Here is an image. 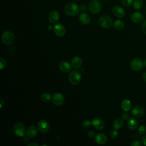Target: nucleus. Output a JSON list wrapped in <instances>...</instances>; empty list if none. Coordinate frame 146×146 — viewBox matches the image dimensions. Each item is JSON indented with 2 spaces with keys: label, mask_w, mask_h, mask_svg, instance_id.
Wrapping results in <instances>:
<instances>
[{
  "label": "nucleus",
  "mask_w": 146,
  "mask_h": 146,
  "mask_svg": "<svg viewBox=\"0 0 146 146\" xmlns=\"http://www.w3.org/2000/svg\"><path fill=\"white\" fill-rule=\"evenodd\" d=\"M0 102H1V103H0V108L1 109L3 107V106L4 105V101L3 100V99L2 98L0 99Z\"/></svg>",
  "instance_id": "obj_39"
},
{
  "label": "nucleus",
  "mask_w": 146,
  "mask_h": 146,
  "mask_svg": "<svg viewBox=\"0 0 146 146\" xmlns=\"http://www.w3.org/2000/svg\"><path fill=\"white\" fill-rule=\"evenodd\" d=\"M141 142L144 145H146V134L144 135L142 138H141Z\"/></svg>",
  "instance_id": "obj_37"
},
{
  "label": "nucleus",
  "mask_w": 146,
  "mask_h": 146,
  "mask_svg": "<svg viewBox=\"0 0 146 146\" xmlns=\"http://www.w3.org/2000/svg\"><path fill=\"white\" fill-rule=\"evenodd\" d=\"M82 64V60L79 56H74L71 60V64L75 68H79L80 67Z\"/></svg>",
  "instance_id": "obj_21"
},
{
  "label": "nucleus",
  "mask_w": 146,
  "mask_h": 146,
  "mask_svg": "<svg viewBox=\"0 0 146 146\" xmlns=\"http://www.w3.org/2000/svg\"><path fill=\"white\" fill-rule=\"evenodd\" d=\"M59 19V14L56 10H53L49 13L48 21L51 23H56Z\"/></svg>",
  "instance_id": "obj_16"
},
{
  "label": "nucleus",
  "mask_w": 146,
  "mask_h": 146,
  "mask_svg": "<svg viewBox=\"0 0 146 146\" xmlns=\"http://www.w3.org/2000/svg\"><path fill=\"white\" fill-rule=\"evenodd\" d=\"M127 124L130 129H135L138 126V122L136 119L131 117L127 120Z\"/></svg>",
  "instance_id": "obj_20"
},
{
  "label": "nucleus",
  "mask_w": 146,
  "mask_h": 146,
  "mask_svg": "<svg viewBox=\"0 0 146 146\" xmlns=\"http://www.w3.org/2000/svg\"><path fill=\"white\" fill-rule=\"evenodd\" d=\"M38 145H39V144H38L36 143H35V142L31 143L28 144V146H38Z\"/></svg>",
  "instance_id": "obj_38"
},
{
  "label": "nucleus",
  "mask_w": 146,
  "mask_h": 146,
  "mask_svg": "<svg viewBox=\"0 0 146 146\" xmlns=\"http://www.w3.org/2000/svg\"><path fill=\"white\" fill-rule=\"evenodd\" d=\"M144 108L140 105H136L134 106L131 111L132 114L136 117H142L144 114Z\"/></svg>",
  "instance_id": "obj_10"
},
{
  "label": "nucleus",
  "mask_w": 146,
  "mask_h": 146,
  "mask_svg": "<svg viewBox=\"0 0 146 146\" xmlns=\"http://www.w3.org/2000/svg\"><path fill=\"white\" fill-rule=\"evenodd\" d=\"M133 0H121L122 5L125 7H129L133 3Z\"/></svg>",
  "instance_id": "obj_27"
},
{
  "label": "nucleus",
  "mask_w": 146,
  "mask_h": 146,
  "mask_svg": "<svg viewBox=\"0 0 146 146\" xmlns=\"http://www.w3.org/2000/svg\"><path fill=\"white\" fill-rule=\"evenodd\" d=\"M51 100L54 105L60 106L64 103V97L62 94L60 93H55L52 96Z\"/></svg>",
  "instance_id": "obj_8"
},
{
  "label": "nucleus",
  "mask_w": 146,
  "mask_h": 146,
  "mask_svg": "<svg viewBox=\"0 0 146 146\" xmlns=\"http://www.w3.org/2000/svg\"><path fill=\"white\" fill-rule=\"evenodd\" d=\"M121 108L125 111H128L131 108V103L129 100L125 99L123 100L121 103Z\"/></svg>",
  "instance_id": "obj_22"
},
{
  "label": "nucleus",
  "mask_w": 146,
  "mask_h": 146,
  "mask_svg": "<svg viewBox=\"0 0 146 146\" xmlns=\"http://www.w3.org/2000/svg\"><path fill=\"white\" fill-rule=\"evenodd\" d=\"M112 13L116 17L118 18H123L125 15V11L124 10L118 6H115L112 9Z\"/></svg>",
  "instance_id": "obj_13"
},
{
  "label": "nucleus",
  "mask_w": 146,
  "mask_h": 146,
  "mask_svg": "<svg viewBox=\"0 0 146 146\" xmlns=\"http://www.w3.org/2000/svg\"><path fill=\"white\" fill-rule=\"evenodd\" d=\"M88 136L92 138V137H94L95 136V132L93 131H90L88 132Z\"/></svg>",
  "instance_id": "obj_34"
},
{
  "label": "nucleus",
  "mask_w": 146,
  "mask_h": 146,
  "mask_svg": "<svg viewBox=\"0 0 146 146\" xmlns=\"http://www.w3.org/2000/svg\"><path fill=\"white\" fill-rule=\"evenodd\" d=\"M143 80L146 82V71L144 73L143 76Z\"/></svg>",
  "instance_id": "obj_40"
},
{
  "label": "nucleus",
  "mask_w": 146,
  "mask_h": 146,
  "mask_svg": "<svg viewBox=\"0 0 146 146\" xmlns=\"http://www.w3.org/2000/svg\"><path fill=\"white\" fill-rule=\"evenodd\" d=\"M123 125V120L120 118H116L113 122V127L114 129H119Z\"/></svg>",
  "instance_id": "obj_23"
},
{
  "label": "nucleus",
  "mask_w": 146,
  "mask_h": 146,
  "mask_svg": "<svg viewBox=\"0 0 146 146\" xmlns=\"http://www.w3.org/2000/svg\"><path fill=\"white\" fill-rule=\"evenodd\" d=\"M94 137L95 142L99 144H104L107 141V136L103 133H99L96 134Z\"/></svg>",
  "instance_id": "obj_15"
},
{
  "label": "nucleus",
  "mask_w": 146,
  "mask_h": 146,
  "mask_svg": "<svg viewBox=\"0 0 146 146\" xmlns=\"http://www.w3.org/2000/svg\"><path fill=\"white\" fill-rule=\"evenodd\" d=\"M49 124L46 120H40L38 123V128L42 133L47 132L49 129Z\"/></svg>",
  "instance_id": "obj_12"
},
{
  "label": "nucleus",
  "mask_w": 146,
  "mask_h": 146,
  "mask_svg": "<svg viewBox=\"0 0 146 146\" xmlns=\"http://www.w3.org/2000/svg\"><path fill=\"white\" fill-rule=\"evenodd\" d=\"M25 127L21 123H17L13 127V132L15 135L18 136H23L25 134Z\"/></svg>",
  "instance_id": "obj_7"
},
{
  "label": "nucleus",
  "mask_w": 146,
  "mask_h": 146,
  "mask_svg": "<svg viewBox=\"0 0 146 146\" xmlns=\"http://www.w3.org/2000/svg\"><path fill=\"white\" fill-rule=\"evenodd\" d=\"M138 132L140 135H144L146 133V127L144 125H140L138 128Z\"/></svg>",
  "instance_id": "obj_28"
},
{
  "label": "nucleus",
  "mask_w": 146,
  "mask_h": 146,
  "mask_svg": "<svg viewBox=\"0 0 146 146\" xmlns=\"http://www.w3.org/2000/svg\"><path fill=\"white\" fill-rule=\"evenodd\" d=\"M87 6L86 5H82L80 6V10H81L82 11H86V10H87Z\"/></svg>",
  "instance_id": "obj_35"
},
{
  "label": "nucleus",
  "mask_w": 146,
  "mask_h": 146,
  "mask_svg": "<svg viewBox=\"0 0 146 146\" xmlns=\"http://www.w3.org/2000/svg\"><path fill=\"white\" fill-rule=\"evenodd\" d=\"M144 62L140 58H134L130 63V67L131 69L135 71L141 70L144 67Z\"/></svg>",
  "instance_id": "obj_6"
},
{
  "label": "nucleus",
  "mask_w": 146,
  "mask_h": 146,
  "mask_svg": "<svg viewBox=\"0 0 146 146\" xmlns=\"http://www.w3.org/2000/svg\"><path fill=\"white\" fill-rule=\"evenodd\" d=\"M2 42L6 45L12 44L15 39V36L14 34L11 31H5L3 33L2 35Z\"/></svg>",
  "instance_id": "obj_2"
},
{
  "label": "nucleus",
  "mask_w": 146,
  "mask_h": 146,
  "mask_svg": "<svg viewBox=\"0 0 146 146\" xmlns=\"http://www.w3.org/2000/svg\"><path fill=\"white\" fill-rule=\"evenodd\" d=\"M92 125L98 130H102L105 127V123L103 120L98 117L94 118L92 121Z\"/></svg>",
  "instance_id": "obj_11"
},
{
  "label": "nucleus",
  "mask_w": 146,
  "mask_h": 146,
  "mask_svg": "<svg viewBox=\"0 0 146 146\" xmlns=\"http://www.w3.org/2000/svg\"><path fill=\"white\" fill-rule=\"evenodd\" d=\"M51 95L48 94V93H43L40 96V99L41 100L44 102H48L50 99H51Z\"/></svg>",
  "instance_id": "obj_26"
},
{
  "label": "nucleus",
  "mask_w": 146,
  "mask_h": 146,
  "mask_svg": "<svg viewBox=\"0 0 146 146\" xmlns=\"http://www.w3.org/2000/svg\"><path fill=\"white\" fill-rule=\"evenodd\" d=\"M131 146H141V143L138 140H135L131 144Z\"/></svg>",
  "instance_id": "obj_32"
},
{
  "label": "nucleus",
  "mask_w": 146,
  "mask_h": 146,
  "mask_svg": "<svg viewBox=\"0 0 146 146\" xmlns=\"http://www.w3.org/2000/svg\"><path fill=\"white\" fill-rule=\"evenodd\" d=\"M59 68L60 70L64 72H67L71 70V65L69 62L66 61H63L60 63L59 65Z\"/></svg>",
  "instance_id": "obj_18"
},
{
  "label": "nucleus",
  "mask_w": 146,
  "mask_h": 146,
  "mask_svg": "<svg viewBox=\"0 0 146 146\" xmlns=\"http://www.w3.org/2000/svg\"><path fill=\"white\" fill-rule=\"evenodd\" d=\"M79 21L80 23L86 25L90 22L91 18L88 14L86 13H82L79 16Z\"/></svg>",
  "instance_id": "obj_17"
},
{
  "label": "nucleus",
  "mask_w": 146,
  "mask_h": 146,
  "mask_svg": "<svg viewBox=\"0 0 146 146\" xmlns=\"http://www.w3.org/2000/svg\"><path fill=\"white\" fill-rule=\"evenodd\" d=\"M81 79V74L78 70H73L69 74L68 80L73 85L78 84L80 82Z\"/></svg>",
  "instance_id": "obj_3"
},
{
  "label": "nucleus",
  "mask_w": 146,
  "mask_h": 146,
  "mask_svg": "<svg viewBox=\"0 0 146 146\" xmlns=\"http://www.w3.org/2000/svg\"><path fill=\"white\" fill-rule=\"evenodd\" d=\"M142 31L144 34H146V20L143 22L142 25Z\"/></svg>",
  "instance_id": "obj_33"
},
{
  "label": "nucleus",
  "mask_w": 146,
  "mask_h": 146,
  "mask_svg": "<svg viewBox=\"0 0 146 146\" xmlns=\"http://www.w3.org/2000/svg\"><path fill=\"white\" fill-rule=\"evenodd\" d=\"M26 134L29 137H34L38 134V129L35 125L29 126L26 131Z\"/></svg>",
  "instance_id": "obj_19"
},
{
  "label": "nucleus",
  "mask_w": 146,
  "mask_h": 146,
  "mask_svg": "<svg viewBox=\"0 0 146 146\" xmlns=\"http://www.w3.org/2000/svg\"><path fill=\"white\" fill-rule=\"evenodd\" d=\"M53 30L55 34L59 37L63 36L66 33V29L64 26L60 23L55 25L53 27Z\"/></svg>",
  "instance_id": "obj_9"
},
{
  "label": "nucleus",
  "mask_w": 146,
  "mask_h": 146,
  "mask_svg": "<svg viewBox=\"0 0 146 146\" xmlns=\"http://www.w3.org/2000/svg\"><path fill=\"white\" fill-rule=\"evenodd\" d=\"M64 13L68 16L74 17L79 14L80 7L78 5L73 2L68 3L64 8Z\"/></svg>",
  "instance_id": "obj_1"
},
{
  "label": "nucleus",
  "mask_w": 146,
  "mask_h": 146,
  "mask_svg": "<svg viewBox=\"0 0 146 146\" xmlns=\"http://www.w3.org/2000/svg\"><path fill=\"white\" fill-rule=\"evenodd\" d=\"M110 135L112 138H116L118 136V132L117 129H114L111 130L110 132Z\"/></svg>",
  "instance_id": "obj_29"
},
{
  "label": "nucleus",
  "mask_w": 146,
  "mask_h": 146,
  "mask_svg": "<svg viewBox=\"0 0 146 146\" xmlns=\"http://www.w3.org/2000/svg\"><path fill=\"white\" fill-rule=\"evenodd\" d=\"M88 10L89 11L93 13L96 14L99 13L102 8V5L100 2L98 0H91L88 4Z\"/></svg>",
  "instance_id": "obj_5"
},
{
  "label": "nucleus",
  "mask_w": 146,
  "mask_h": 146,
  "mask_svg": "<svg viewBox=\"0 0 146 146\" xmlns=\"http://www.w3.org/2000/svg\"><path fill=\"white\" fill-rule=\"evenodd\" d=\"M99 25L104 29H108L112 25V19L108 15H103L99 19Z\"/></svg>",
  "instance_id": "obj_4"
},
{
  "label": "nucleus",
  "mask_w": 146,
  "mask_h": 146,
  "mask_svg": "<svg viewBox=\"0 0 146 146\" xmlns=\"http://www.w3.org/2000/svg\"><path fill=\"white\" fill-rule=\"evenodd\" d=\"M6 66V61L3 58H0V69L3 70Z\"/></svg>",
  "instance_id": "obj_31"
},
{
  "label": "nucleus",
  "mask_w": 146,
  "mask_h": 146,
  "mask_svg": "<svg viewBox=\"0 0 146 146\" xmlns=\"http://www.w3.org/2000/svg\"><path fill=\"white\" fill-rule=\"evenodd\" d=\"M144 65L146 66V59H145V60L144 61Z\"/></svg>",
  "instance_id": "obj_42"
},
{
  "label": "nucleus",
  "mask_w": 146,
  "mask_h": 146,
  "mask_svg": "<svg viewBox=\"0 0 146 146\" xmlns=\"http://www.w3.org/2000/svg\"><path fill=\"white\" fill-rule=\"evenodd\" d=\"M143 6V0H134L133 2V7L136 10H139Z\"/></svg>",
  "instance_id": "obj_25"
},
{
  "label": "nucleus",
  "mask_w": 146,
  "mask_h": 146,
  "mask_svg": "<svg viewBox=\"0 0 146 146\" xmlns=\"http://www.w3.org/2000/svg\"><path fill=\"white\" fill-rule=\"evenodd\" d=\"M121 119H122L123 120H127L129 119L128 114L125 113H123V114L121 115Z\"/></svg>",
  "instance_id": "obj_36"
},
{
  "label": "nucleus",
  "mask_w": 146,
  "mask_h": 146,
  "mask_svg": "<svg viewBox=\"0 0 146 146\" xmlns=\"http://www.w3.org/2000/svg\"><path fill=\"white\" fill-rule=\"evenodd\" d=\"M47 27H48V30H52L53 29L51 25H48Z\"/></svg>",
  "instance_id": "obj_41"
},
{
  "label": "nucleus",
  "mask_w": 146,
  "mask_h": 146,
  "mask_svg": "<svg viewBox=\"0 0 146 146\" xmlns=\"http://www.w3.org/2000/svg\"><path fill=\"white\" fill-rule=\"evenodd\" d=\"M144 19L143 15L140 12H134L131 15V20L135 23H139Z\"/></svg>",
  "instance_id": "obj_14"
},
{
  "label": "nucleus",
  "mask_w": 146,
  "mask_h": 146,
  "mask_svg": "<svg viewBox=\"0 0 146 146\" xmlns=\"http://www.w3.org/2000/svg\"><path fill=\"white\" fill-rule=\"evenodd\" d=\"M124 22L121 20H117L114 22L113 28L116 30H121L124 27Z\"/></svg>",
  "instance_id": "obj_24"
},
{
  "label": "nucleus",
  "mask_w": 146,
  "mask_h": 146,
  "mask_svg": "<svg viewBox=\"0 0 146 146\" xmlns=\"http://www.w3.org/2000/svg\"><path fill=\"white\" fill-rule=\"evenodd\" d=\"M91 124H92V123L88 120H84L82 123V125L84 128H88Z\"/></svg>",
  "instance_id": "obj_30"
}]
</instances>
